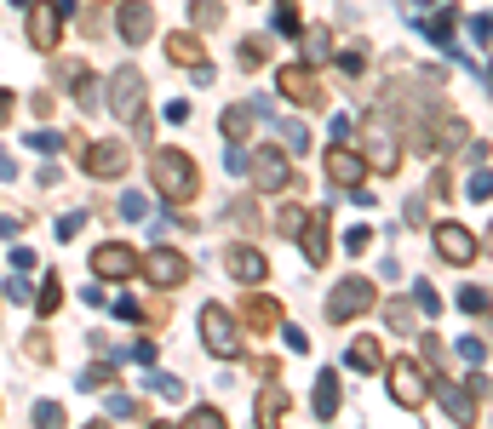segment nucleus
Masks as SVG:
<instances>
[{
  "mask_svg": "<svg viewBox=\"0 0 493 429\" xmlns=\"http://www.w3.org/2000/svg\"><path fill=\"white\" fill-rule=\"evenodd\" d=\"M327 183H339V189H350V195L367 189V155L333 143V149H327Z\"/></svg>",
  "mask_w": 493,
  "mask_h": 429,
  "instance_id": "13",
  "label": "nucleus"
},
{
  "mask_svg": "<svg viewBox=\"0 0 493 429\" xmlns=\"http://www.w3.org/2000/svg\"><path fill=\"white\" fill-rule=\"evenodd\" d=\"M459 310H471V315H488V292H482V287H465V292H459Z\"/></svg>",
  "mask_w": 493,
  "mask_h": 429,
  "instance_id": "29",
  "label": "nucleus"
},
{
  "mask_svg": "<svg viewBox=\"0 0 493 429\" xmlns=\"http://www.w3.org/2000/svg\"><path fill=\"white\" fill-rule=\"evenodd\" d=\"M29 109H35V115H52L58 103H52V92H35V97H29Z\"/></svg>",
  "mask_w": 493,
  "mask_h": 429,
  "instance_id": "39",
  "label": "nucleus"
},
{
  "mask_svg": "<svg viewBox=\"0 0 493 429\" xmlns=\"http://www.w3.org/2000/svg\"><path fill=\"white\" fill-rule=\"evenodd\" d=\"M442 401H448V412H453V418H459V424H471V418H476V401H471V395H465V389H453V384H442Z\"/></svg>",
  "mask_w": 493,
  "mask_h": 429,
  "instance_id": "23",
  "label": "nucleus"
},
{
  "mask_svg": "<svg viewBox=\"0 0 493 429\" xmlns=\"http://www.w3.org/2000/svg\"><path fill=\"white\" fill-rule=\"evenodd\" d=\"M373 303H379V287L373 280H362V275H344L339 287H333V298H327V321H356V315H367Z\"/></svg>",
  "mask_w": 493,
  "mask_h": 429,
  "instance_id": "5",
  "label": "nucleus"
},
{
  "mask_svg": "<svg viewBox=\"0 0 493 429\" xmlns=\"http://www.w3.org/2000/svg\"><path fill=\"white\" fill-rule=\"evenodd\" d=\"M304 257L310 264H327V212H304Z\"/></svg>",
  "mask_w": 493,
  "mask_h": 429,
  "instance_id": "18",
  "label": "nucleus"
},
{
  "mask_svg": "<svg viewBox=\"0 0 493 429\" xmlns=\"http://www.w3.org/2000/svg\"><path fill=\"white\" fill-rule=\"evenodd\" d=\"M184 424H196V429H219L224 424V412L219 407H189V418Z\"/></svg>",
  "mask_w": 493,
  "mask_h": 429,
  "instance_id": "28",
  "label": "nucleus"
},
{
  "mask_svg": "<svg viewBox=\"0 0 493 429\" xmlns=\"http://www.w3.org/2000/svg\"><path fill=\"white\" fill-rule=\"evenodd\" d=\"M436 257L442 264H476L482 257V235H471L465 224H436Z\"/></svg>",
  "mask_w": 493,
  "mask_h": 429,
  "instance_id": "7",
  "label": "nucleus"
},
{
  "mask_svg": "<svg viewBox=\"0 0 493 429\" xmlns=\"http://www.w3.org/2000/svg\"><path fill=\"white\" fill-rule=\"evenodd\" d=\"M58 303H64V280L52 275V280H46V292H41V298H35V310H41V315H52Z\"/></svg>",
  "mask_w": 493,
  "mask_h": 429,
  "instance_id": "27",
  "label": "nucleus"
},
{
  "mask_svg": "<svg viewBox=\"0 0 493 429\" xmlns=\"http://www.w3.org/2000/svg\"><path fill=\"white\" fill-rule=\"evenodd\" d=\"M23 355H29V361H52V338H46V333H35L29 343H23Z\"/></svg>",
  "mask_w": 493,
  "mask_h": 429,
  "instance_id": "32",
  "label": "nucleus"
},
{
  "mask_svg": "<svg viewBox=\"0 0 493 429\" xmlns=\"http://www.w3.org/2000/svg\"><path fill=\"white\" fill-rule=\"evenodd\" d=\"M110 378H115V366H87V378H81V384H87V389H104Z\"/></svg>",
  "mask_w": 493,
  "mask_h": 429,
  "instance_id": "35",
  "label": "nucleus"
},
{
  "mask_svg": "<svg viewBox=\"0 0 493 429\" xmlns=\"http://www.w3.org/2000/svg\"><path fill=\"white\" fill-rule=\"evenodd\" d=\"M166 57H173V64L178 69H196L201 64V57H207V46H201V34H166Z\"/></svg>",
  "mask_w": 493,
  "mask_h": 429,
  "instance_id": "19",
  "label": "nucleus"
},
{
  "mask_svg": "<svg viewBox=\"0 0 493 429\" xmlns=\"http://www.w3.org/2000/svg\"><path fill=\"white\" fill-rule=\"evenodd\" d=\"M115 23H121V41H127V46H143V41L155 34V11L143 6V0H127Z\"/></svg>",
  "mask_w": 493,
  "mask_h": 429,
  "instance_id": "15",
  "label": "nucleus"
},
{
  "mask_svg": "<svg viewBox=\"0 0 493 429\" xmlns=\"http://www.w3.org/2000/svg\"><path fill=\"white\" fill-rule=\"evenodd\" d=\"M350 366H356V372H379V366H384L379 338H356V343H350Z\"/></svg>",
  "mask_w": 493,
  "mask_h": 429,
  "instance_id": "21",
  "label": "nucleus"
},
{
  "mask_svg": "<svg viewBox=\"0 0 493 429\" xmlns=\"http://www.w3.org/2000/svg\"><path fill=\"white\" fill-rule=\"evenodd\" d=\"M384 315H390V326H396V333H407V326H413V310H407V303H390Z\"/></svg>",
  "mask_w": 493,
  "mask_h": 429,
  "instance_id": "36",
  "label": "nucleus"
},
{
  "mask_svg": "<svg viewBox=\"0 0 493 429\" xmlns=\"http://www.w3.org/2000/svg\"><path fill=\"white\" fill-rule=\"evenodd\" d=\"M287 412H293V395H287L281 384H264V395H258V412H252V418H258L264 429H270V424H281Z\"/></svg>",
  "mask_w": 493,
  "mask_h": 429,
  "instance_id": "17",
  "label": "nucleus"
},
{
  "mask_svg": "<svg viewBox=\"0 0 493 429\" xmlns=\"http://www.w3.org/2000/svg\"><path fill=\"white\" fill-rule=\"evenodd\" d=\"M127 166H132V155H127V143H115V138H104V143H92V149H87V172H92V178H121Z\"/></svg>",
  "mask_w": 493,
  "mask_h": 429,
  "instance_id": "14",
  "label": "nucleus"
},
{
  "mask_svg": "<svg viewBox=\"0 0 493 429\" xmlns=\"http://www.w3.org/2000/svg\"><path fill=\"white\" fill-rule=\"evenodd\" d=\"M252 183H258V189H298L293 183V166H287V149H270V143H264V149H252Z\"/></svg>",
  "mask_w": 493,
  "mask_h": 429,
  "instance_id": "9",
  "label": "nucleus"
},
{
  "mask_svg": "<svg viewBox=\"0 0 493 429\" xmlns=\"http://www.w3.org/2000/svg\"><path fill=\"white\" fill-rule=\"evenodd\" d=\"M35 424H64V407H52V401H41V407H35Z\"/></svg>",
  "mask_w": 493,
  "mask_h": 429,
  "instance_id": "37",
  "label": "nucleus"
},
{
  "mask_svg": "<svg viewBox=\"0 0 493 429\" xmlns=\"http://www.w3.org/2000/svg\"><path fill=\"white\" fill-rule=\"evenodd\" d=\"M104 97H110V115L115 120H143V97H150V86H143V75L132 64H121L110 75V92H104Z\"/></svg>",
  "mask_w": 493,
  "mask_h": 429,
  "instance_id": "6",
  "label": "nucleus"
},
{
  "mask_svg": "<svg viewBox=\"0 0 493 429\" xmlns=\"http://www.w3.org/2000/svg\"><path fill=\"white\" fill-rule=\"evenodd\" d=\"M150 183H155V195H161V201L184 206L189 195L201 189V172H196V161H189L184 149H155V155H150Z\"/></svg>",
  "mask_w": 493,
  "mask_h": 429,
  "instance_id": "1",
  "label": "nucleus"
},
{
  "mask_svg": "<svg viewBox=\"0 0 493 429\" xmlns=\"http://www.w3.org/2000/svg\"><path fill=\"white\" fill-rule=\"evenodd\" d=\"M12 103H18V97H12L6 86H0V126H6V120H12Z\"/></svg>",
  "mask_w": 493,
  "mask_h": 429,
  "instance_id": "40",
  "label": "nucleus"
},
{
  "mask_svg": "<svg viewBox=\"0 0 493 429\" xmlns=\"http://www.w3.org/2000/svg\"><path fill=\"white\" fill-rule=\"evenodd\" d=\"M189 23H201V29H219V23H224V6H219V0H196V6H189Z\"/></svg>",
  "mask_w": 493,
  "mask_h": 429,
  "instance_id": "26",
  "label": "nucleus"
},
{
  "mask_svg": "<svg viewBox=\"0 0 493 429\" xmlns=\"http://www.w3.org/2000/svg\"><path fill=\"white\" fill-rule=\"evenodd\" d=\"M384 372H390V401L407 412H419L430 401V389H436V372H425L419 361H390Z\"/></svg>",
  "mask_w": 493,
  "mask_h": 429,
  "instance_id": "2",
  "label": "nucleus"
},
{
  "mask_svg": "<svg viewBox=\"0 0 493 429\" xmlns=\"http://www.w3.org/2000/svg\"><path fill=\"white\" fill-rule=\"evenodd\" d=\"M201 343H207V355H219V361H235V355H242V326H235V315L224 310V303H207V310H201Z\"/></svg>",
  "mask_w": 493,
  "mask_h": 429,
  "instance_id": "4",
  "label": "nucleus"
},
{
  "mask_svg": "<svg viewBox=\"0 0 493 429\" xmlns=\"http://www.w3.org/2000/svg\"><path fill=\"white\" fill-rule=\"evenodd\" d=\"M367 161L379 166V172H396V166H402V155H396V143L379 132V120H367Z\"/></svg>",
  "mask_w": 493,
  "mask_h": 429,
  "instance_id": "20",
  "label": "nucleus"
},
{
  "mask_svg": "<svg viewBox=\"0 0 493 429\" xmlns=\"http://www.w3.org/2000/svg\"><path fill=\"white\" fill-rule=\"evenodd\" d=\"M224 264H230V275H235V280H247V287H258V280L270 275L264 252H252V247H230V257H224Z\"/></svg>",
  "mask_w": 493,
  "mask_h": 429,
  "instance_id": "16",
  "label": "nucleus"
},
{
  "mask_svg": "<svg viewBox=\"0 0 493 429\" xmlns=\"http://www.w3.org/2000/svg\"><path fill=\"white\" fill-rule=\"evenodd\" d=\"M310 64H321V57H327V29H310Z\"/></svg>",
  "mask_w": 493,
  "mask_h": 429,
  "instance_id": "34",
  "label": "nucleus"
},
{
  "mask_svg": "<svg viewBox=\"0 0 493 429\" xmlns=\"http://www.w3.org/2000/svg\"><path fill=\"white\" fill-rule=\"evenodd\" d=\"M275 86H281V97H293L298 109H321V80L310 64H287L281 75H275Z\"/></svg>",
  "mask_w": 493,
  "mask_h": 429,
  "instance_id": "12",
  "label": "nucleus"
},
{
  "mask_svg": "<svg viewBox=\"0 0 493 429\" xmlns=\"http://www.w3.org/2000/svg\"><path fill=\"white\" fill-rule=\"evenodd\" d=\"M92 275L98 280H132L138 275V252H132L127 241H104V247L92 252Z\"/></svg>",
  "mask_w": 493,
  "mask_h": 429,
  "instance_id": "11",
  "label": "nucleus"
},
{
  "mask_svg": "<svg viewBox=\"0 0 493 429\" xmlns=\"http://www.w3.org/2000/svg\"><path fill=\"white\" fill-rule=\"evenodd\" d=\"M275 29L298 34V6H293V0H281V6H275Z\"/></svg>",
  "mask_w": 493,
  "mask_h": 429,
  "instance_id": "31",
  "label": "nucleus"
},
{
  "mask_svg": "<svg viewBox=\"0 0 493 429\" xmlns=\"http://www.w3.org/2000/svg\"><path fill=\"white\" fill-rule=\"evenodd\" d=\"M413 303H419L425 315H436V310H442V303H436V292H430V287H419V292H413Z\"/></svg>",
  "mask_w": 493,
  "mask_h": 429,
  "instance_id": "38",
  "label": "nucleus"
},
{
  "mask_svg": "<svg viewBox=\"0 0 493 429\" xmlns=\"http://www.w3.org/2000/svg\"><path fill=\"white\" fill-rule=\"evenodd\" d=\"M58 34H64V6L58 0H35L29 6V46L35 52H58Z\"/></svg>",
  "mask_w": 493,
  "mask_h": 429,
  "instance_id": "8",
  "label": "nucleus"
},
{
  "mask_svg": "<svg viewBox=\"0 0 493 429\" xmlns=\"http://www.w3.org/2000/svg\"><path fill=\"white\" fill-rule=\"evenodd\" d=\"M275 224H281V235H293V229L304 224V206H293V201H287L281 212H275Z\"/></svg>",
  "mask_w": 493,
  "mask_h": 429,
  "instance_id": "30",
  "label": "nucleus"
},
{
  "mask_svg": "<svg viewBox=\"0 0 493 429\" xmlns=\"http://www.w3.org/2000/svg\"><path fill=\"white\" fill-rule=\"evenodd\" d=\"M138 275H150V287H161V292H178V287H189L196 264L178 247H150V257H138Z\"/></svg>",
  "mask_w": 493,
  "mask_h": 429,
  "instance_id": "3",
  "label": "nucleus"
},
{
  "mask_svg": "<svg viewBox=\"0 0 493 429\" xmlns=\"http://www.w3.org/2000/svg\"><path fill=\"white\" fill-rule=\"evenodd\" d=\"M373 247V229H350V235H344V252H356V257H362Z\"/></svg>",
  "mask_w": 493,
  "mask_h": 429,
  "instance_id": "33",
  "label": "nucleus"
},
{
  "mask_svg": "<svg viewBox=\"0 0 493 429\" xmlns=\"http://www.w3.org/2000/svg\"><path fill=\"white\" fill-rule=\"evenodd\" d=\"M264 57H270V41H258V34L235 46V64H242V69H264Z\"/></svg>",
  "mask_w": 493,
  "mask_h": 429,
  "instance_id": "24",
  "label": "nucleus"
},
{
  "mask_svg": "<svg viewBox=\"0 0 493 429\" xmlns=\"http://www.w3.org/2000/svg\"><path fill=\"white\" fill-rule=\"evenodd\" d=\"M247 132H252V109H230V115H224V138H230L235 149H242Z\"/></svg>",
  "mask_w": 493,
  "mask_h": 429,
  "instance_id": "25",
  "label": "nucleus"
},
{
  "mask_svg": "<svg viewBox=\"0 0 493 429\" xmlns=\"http://www.w3.org/2000/svg\"><path fill=\"white\" fill-rule=\"evenodd\" d=\"M281 321H287V310L270 298V292H247V298H242V326H247V333L270 338V333H281Z\"/></svg>",
  "mask_w": 493,
  "mask_h": 429,
  "instance_id": "10",
  "label": "nucleus"
},
{
  "mask_svg": "<svg viewBox=\"0 0 493 429\" xmlns=\"http://www.w3.org/2000/svg\"><path fill=\"white\" fill-rule=\"evenodd\" d=\"M339 412V384H333V372H321V384H316V418H333Z\"/></svg>",
  "mask_w": 493,
  "mask_h": 429,
  "instance_id": "22",
  "label": "nucleus"
}]
</instances>
